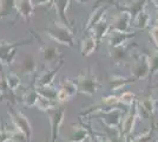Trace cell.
Here are the masks:
<instances>
[{
	"instance_id": "ffe728a7",
	"label": "cell",
	"mask_w": 158,
	"mask_h": 142,
	"mask_svg": "<svg viewBox=\"0 0 158 142\" xmlns=\"http://www.w3.org/2000/svg\"><path fill=\"white\" fill-rule=\"evenodd\" d=\"M150 23H151V17L148 12V10L144 8L132 19L131 27L136 28V30H146L151 25Z\"/></svg>"
},
{
	"instance_id": "ab89813d",
	"label": "cell",
	"mask_w": 158,
	"mask_h": 142,
	"mask_svg": "<svg viewBox=\"0 0 158 142\" xmlns=\"http://www.w3.org/2000/svg\"><path fill=\"white\" fill-rule=\"evenodd\" d=\"M148 142H158L156 139H152V140H150V141H148Z\"/></svg>"
},
{
	"instance_id": "6da1fadb",
	"label": "cell",
	"mask_w": 158,
	"mask_h": 142,
	"mask_svg": "<svg viewBox=\"0 0 158 142\" xmlns=\"http://www.w3.org/2000/svg\"><path fill=\"white\" fill-rule=\"evenodd\" d=\"M45 34L58 44L73 47L74 45V33L73 30L66 26L61 21H52L45 30Z\"/></svg>"
},
{
	"instance_id": "5bb4252c",
	"label": "cell",
	"mask_w": 158,
	"mask_h": 142,
	"mask_svg": "<svg viewBox=\"0 0 158 142\" xmlns=\"http://www.w3.org/2000/svg\"><path fill=\"white\" fill-rule=\"evenodd\" d=\"M135 37V32H119V31H110L107 34V44L110 47H118L126 44L127 41Z\"/></svg>"
},
{
	"instance_id": "7402d4cb",
	"label": "cell",
	"mask_w": 158,
	"mask_h": 142,
	"mask_svg": "<svg viewBox=\"0 0 158 142\" xmlns=\"http://www.w3.org/2000/svg\"><path fill=\"white\" fill-rule=\"evenodd\" d=\"M138 109L139 113L143 111L145 115H155V113H156V101L153 100V97L151 95H148V96H145L144 98L138 101Z\"/></svg>"
},
{
	"instance_id": "d4e9b609",
	"label": "cell",
	"mask_w": 158,
	"mask_h": 142,
	"mask_svg": "<svg viewBox=\"0 0 158 142\" xmlns=\"http://www.w3.org/2000/svg\"><path fill=\"white\" fill-rule=\"evenodd\" d=\"M39 94H38V91H37V89H35V85L34 87H31L30 89H27L26 91H25V94L23 95V103H24V105L27 107V108H33V107H35L37 105V102L39 100Z\"/></svg>"
},
{
	"instance_id": "4316f807",
	"label": "cell",
	"mask_w": 158,
	"mask_h": 142,
	"mask_svg": "<svg viewBox=\"0 0 158 142\" xmlns=\"http://www.w3.org/2000/svg\"><path fill=\"white\" fill-rule=\"evenodd\" d=\"M35 89H37L40 97L57 102V97H58V89L57 88H53L52 85H48V87H35Z\"/></svg>"
},
{
	"instance_id": "e0dca14e",
	"label": "cell",
	"mask_w": 158,
	"mask_h": 142,
	"mask_svg": "<svg viewBox=\"0 0 158 142\" xmlns=\"http://www.w3.org/2000/svg\"><path fill=\"white\" fill-rule=\"evenodd\" d=\"M90 127L86 126L85 123L80 126H73L72 133L70 137L66 140V142H85L90 139Z\"/></svg>"
},
{
	"instance_id": "60d3db41",
	"label": "cell",
	"mask_w": 158,
	"mask_h": 142,
	"mask_svg": "<svg viewBox=\"0 0 158 142\" xmlns=\"http://www.w3.org/2000/svg\"><path fill=\"white\" fill-rule=\"evenodd\" d=\"M155 88H158V84H156V85H155Z\"/></svg>"
},
{
	"instance_id": "d6a6232c",
	"label": "cell",
	"mask_w": 158,
	"mask_h": 142,
	"mask_svg": "<svg viewBox=\"0 0 158 142\" xmlns=\"http://www.w3.org/2000/svg\"><path fill=\"white\" fill-rule=\"evenodd\" d=\"M149 78H153L158 75V52L149 56Z\"/></svg>"
},
{
	"instance_id": "f35d334b",
	"label": "cell",
	"mask_w": 158,
	"mask_h": 142,
	"mask_svg": "<svg viewBox=\"0 0 158 142\" xmlns=\"http://www.w3.org/2000/svg\"><path fill=\"white\" fill-rule=\"evenodd\" d=\"M156 21L158 23V10H157V12H156Z\"/></svg>"
},
{
	"instance_id": "4fadbf2b",
	"label": "cell",
	"mask_w": 158,
	"mask_h": 142,
	"mask_svg": "<svg viewBox=\"0 0 158 142\" xmlns=\"http://www.w3.org/2000/svg\"><path fill=\"white\" fill-rule=\"evenodd\" d=\"M72 0H52V6L56 10V13L58 17V20L61 21L63 24H65L66 26H69L70 28L73 30V26L71 24V21L67 17V8L70 6Z\"/></svg>"
},
{
	"instance_id": "9a60e30c",
	"label": "cell",
	"mask_w": 158,
	"mask_h": 142,
	"mask_svg": "<svg viewBox=\"0 0 158 142\" xmlns=\"http://www.w3.org/2000/svg\"><path fill=\"white\" fill-rule=\"evenodd\" d=\"M137 82L133 77H125V76H120V75H113L109 78L107 82V90L110 93H116L120 89H123L126 85H130L132 83Z\"/></svg>"
},
{
	"instance_id": "1f68e13d",
	"label": "cell",
	"mask_w": 158,
	"mask_h": 142,
	"mask_svg": "<svg viewBox=\"0 0 158 142\" xmlns=\"http://www.w3.org/2000/svg\"><path fill=\"white\" fill-rule=\"evenodd\" d=\"M57 105H58V102L50 101V100H46V98L39 97V100H38V102H37V105H35V107L39 109V110H41V111L46 113L47 110L56 108Z\"/></svg>"
},
{
	"instance_id": "7a4b0ae2",
	"label": "cell",
	"mask_w": 158,
	"mask_h": 142,
	"mask_svg": "<svg viewBox=\"0 0 158 142\" xmlns=\"http://www.w3.org/2000/svg\"><path fill=\"white\" fill-rule=\"evenodd\" d=\"M77 85H78V93L87 95V96H94L98 91L100 83H99L97 76L94 75L91 68L83 70L77 77Z\"/></svg>"
},
{
	"instance_id": "7c38bea8",
	"label": "cell",
	"mask_w": 158,
	"mask_h": 142,
	"mask_svg": "<svg viewBox=\"0 0 158 142\" xmlns=\"http://www.w3.org/2000/svg\"><path fill=\"white\" fill-rule=\"evenodd\" d=\"M132 23V15L126 11H120L111 24V31L130 32Z\"/></svg>"
},
{
	"instance_id": "cb8c5ba5",
	"label": "cell",
	"mask_w": 158,
	"mask_h": 142,
	"mask_svg": "<svg viewBox=\"0 0 158 142\" xmlns=\"http://www.w3.org/2000/svg\"><path fill=\"white\" fill-rule=\"evenodd\" d=\"M110 31H111V24H109L107 21L103 19L99 24H97L91 30V33L97 38V41H100L102 39H104L105 37H107V34L110 33Z\"/></svg>"
},
{
	"instance_id": "52a82bcc",
	"label": "cell",
	"mask_w": 158,
	"mask_h": 142,
	"mask_svg": "<svg viewBox=\"0 0 158 142\" xmlns=\"http://www.w3.org/2000/svg\"><path fill=\"white\" fill-rule=\"evenodd\" d=\"M8 116L11 118V122L13 123V126L15 127L17 130L21 131L25 137L27 139V141H32V135H33V129L31 126V122L28 121L26 115H24L19 110H8Z\"/></svg>"
},
{
	"instance_id": "ac0fdd59",
	"label": "cell",
	"mask_w": 158,
	"mask_h": 142,
	"mask_svg": "<svg viewBox=\"0 0 158 142\" xmlns=\"http://www.w3.org/2000/svg\"><path fill=\"white\" fill-rule=\"evenodd\" d=\"M107 8H109L107 5H102V6H98L94 8V11H92V13L90 14V18H89V20L86 23L85 31L91 32V30H92L93 27L104 19V15L107 12Z\"/></svg>"
},
{
	"instance_id": "8fae6325",
	"label": "cell",
	"mask_w": 158,
	"mask_h": 142,
	"mask_svg": "<svg viewBox=\"0 0 158 142\" xmlns=\"http://www.w3.org/2000/svg\"><path fill=\"white\" fill-rule=\"evenodd\" d=\"M64 63H65V62H64V58H60L59 62H58V64L53 69L43 71V72L37 77V80L34 82V85H35V87H48V85H52L56 76L58 75L60 69L63 68Z\"/></svg>"
},
{
	"instance_id": "4dcf8cb0",
	"label": "cell",
	"mask_w": 158,
	"mask_h": 142,
	"mask_svg": "<svg viewBox=\"0 0 158 142\" xmlns=\"http://www.w3.org/2000/svg\"><path fill=\"white\" fill-rule=\"evenodd\" d=\"M155 127H156V126L152 123L145 131L132 136L135 142H148V141H150V140H152V134H153V131H155Z\"/></svg>"
},
{
	"instance_id": "8d00e7d4",
	"label": "cell",
	"mask_w": 158,
	"mask_h": 142,
	"mask_svg": "<svg viewBox=\"0 0 158 142\" xmlns=\"http://www.w3.org/2000/svg\"><path fill=\"white\" fill-rule=\"evenodd\" d=\"M77 2H79V4H86V2H89L90 0H76Z\"/></svg>"
},
{
	"instance_id": "44dd1931",
	"label": "cell",
	"mask_w": 158,
	"mask_h": 142,
	"mask_svg": "<svg viewBox=\"0 0 158 142\" xmlns=\"http://www.w3.org/2000/svg\"><path fill=\"white\" fill-rule=\"evenodd\" d=\"M146 4H148V0H127L126 2L122 4V5H125V6L120 11L129 12L132 15V19H133L142 10L146 8Z\"/></svg>"
},
{
	"instance_id": "b9f144b4",
	"label": "cell",
	"mask_w": 158,
	"mask_h": 142,
	"mask_svg": "<svg viewBox=\"0 0 158 142\" xmlns=\"http://www.w3.org/2000/svg\"><path fill=\"white\" fill-rule=\"evenodd\" d=\"M85 142H91V141H90V139H89V140H87V141H85Z\"/></svg>"
},
{
	"instance_id": "277c9868",
	"label": "cell",
	"mask_w": 158,
	"mask_h": 142,
	"mask_svg": "<svg viewBox=\"0 0 158 142\" xmlns=\"http://www.w3.org/2000/svg\"><path fill=\"white\" fill-rule=\"evenodd\" d=\"M31 41L32 39H25V41H13V43L0 41V64L12 65L17 56V49L26 44H31Z\"/></svg>"
},
{
	"instance_id": "9c48e42d",
	"label": "cell",
	"mask_w": 158,
	"mask_h": 142,
	"mask_svg": "<svg viewBox=\"0 0 158 142\" xmlns=\"http://www.w3.org/2000/svg\"><path fill=\"white\" fill-rule=\"evenodd\" d=\"M78 94V85L77 82L72 81L70 78H65L61 82L59 89H58V97H57V102L58 103H65V102L70 101L72 97H74Z\"/></svg>"
},
{
	"instance_id": "ba28073f",
	"label": "cell",
	"mask_w": 158,
	"mask_h": 142,
	"mask_svg": "<svg viewBox=\"0 0 158 142\" xmlns=\"http://www.w3.org/2000/svg\"><path fill=\"white\" fill-rule=\"evenodd\" d=\"M149 56L146 54H139L136 56L131 67V77L136 81H143L149 78Z\"/></svg>"
},
{
	"instance_id": "484cf974",
	"label": "cell",
	"mask_w": 158,
	"mask_h": 142,
	"mask_svg": "<svg viewBox=\"0 0 158 142\" xmlns=\"http://www.w3.org/2000/svg\"><path fill=\"white\" fill-rule=\"evenodd\" d=\"M21 72L25 75H33L37 72V69H38V65H37V62L33 58L32 56H26L19 65Z\"/></svg>"
},
{
	"instance_id": "8992f818",
	"label": "cell",
	"mask_w": 158,
	"mask_h": 142,
	"mask_svg": "<svg viewBox=\"0 0 158 142\" xmlns=\"http://www.w3.org/2000/svg\"><path fill=\"white\" fill-rule=\"evenodd\" d=\"M46 115L51 124V142H57L60 135V128L65 120L66 110L63 107H56L47 110Z\"/></svg>"
},
{
	"instance_id": "30bf717a",
	"label": "cell",
	"mask_w": 158,
	"mask_h": 142,
	"mask_svg": "<svg viewBox=\"0 0 158 142\" xmlns=\"http://www.w3.org/2000/svg\"><path fill=\"white\" fill-rule=\"evenodd\" d=\"M109 56L116 65H125L127 62L132 58L130 45L126 43L124 45L118 47H110V54Z\"/></svg>"
},
{
	"instance_id": "e575fe53",
	"label": "cell",
	"mask_w": 158,
	"mask_h": 142,
	"mask_svg": "<svg viewBox=\"0 0 158 142\" xmlns=\"http://www.w3.org/2000/svg\"><path fill=\"white\" fill-rule=\"evenodd\" d=\"M149 33H150V37H151L152 41H153V44H155V46L158 51V25L152 26L149 31Z\"/></svg>"
},
{
	"instance_id": "836d02e7",
	"label": "cell",
	"mask_w": 158,
	"mask_h": 142,
	"mask_svg": "<svg viewBox=\"0 0 158 142\" xmlns=\"http://www.w3.org/2000/svg\"><path fill=\"white\" fill-rule=\"evenodd\" d=\"M8 142H28L25 135L19 130H11L10 131V140Z\"/></svg>"
},
{
	"instance_id": "f1b7e54d",
	"label": "cell",
	"mask_w": 158,
	"mask_h": 142,
	"mask_svg": "<svg viewBox=\"0 0 158 142\" xmlns=\"http://www.w3.org/2000/svg\"><path fill=\"white\" fill-rule=\"evenodd\" d=\"M5 81H6L7 88L13 93L17 89H19V87L21 85V78L14 72H8L5 75Z\"/></svg>"
},
{
	"instance_id": "5b68a950",
	"label": "cell",
	"mask_w": 158,
	"mask_h": 142,
	"mask_svg": "<svg viewBox=\"0 0 158 142\" xmlns=\"http://www.w3.org/2000/svg\"><path fill=\"white\" fill-rule=\"evenodd\" d=\"M125 111H127L126 109L114 107V108L106 109V110L98 113L96 115H97L99 121L102 122L103 126H105L107 128H119Z\"/></svg>"
},
{
	"instance_id": "3957f363",
	"label": "cell",
	"mask_w": 158,
	"mask_h": 142,
	"mask_svg": "<svg viewBox=\"0 0 158 142\" xmlns=\"http://www.w3.org/2000/svg\"><path fill=\"white\" fill-rule=\"evenodd\" d=\"M140 115H139V109H138V101H136L132 103L131 105L129 107L127 111L124 114V117L120 123V136L122 139L127 137V136H131L133 130H135V126H136V122L138 120Z\"/></svg>"
},
{
	"instance_id": "2e32d148",
	"label": "cell",
	"mask_w": 158,
	"mask_h": 142,
	"mask_svg": "<svg viewBox=\"0 0 158 142\" xmlns=\"http://www.w3.org/2000/svg\"><path fill=\"white\" fill-rule=\"evenodd\" d=\"M15 11L26 23H30L33 12H34L33 0H17L15 1Z\"/></svg>"
},
{
	"instance_id": "f546056e",
	"label": "cell",
	"mask_w": 158,
	"mask_h": 142,
	"mask_svg": "<svg viewBox=\"0 0 158 142\" xmlns=\"http://www.w3.org/2000/svg\"><path fill=\"white\" fill-rule=\"evenodd\" d=\"M118 101L120 105L129 108L132 103L136 101V95L133 94L132 91H124L123 94H120L118 96Z\"/></svg>"
},
{
	"instance_id": "d590c367",
	"label": "cell",
	"mask_w": 158,
	"mask_h": 142,
	"mask_svg": "<svg viewBox=\"0 0 158 142\" xmlns=\"http://www.w3.org/2000/svg\"><path fill=\"white\" fill-rule=\"evenodd\" d=\"M122 142H135L133 140V137L131 136H127V137H124V139H122Z\"/></svg>"
},
{
	"instance_id": "74e56055",
	"label": "cell",
	"mask_w": 158,
	"mask_h": 142,
	"mask_svg": "<svg viewBox=\"0 0 158 142\" xmlns=\"http://www.w3.org/2000/svg\"><path fill=\"white\" fill-rule=\"evenodd\" d=\"M104 1H106V0H97V2H96V5H99L100 2H104Z\"/></svg>"
},
{
	"instance_id": "7bdbcfd3",
	"label": "cell",
	"mask_w": 158,
	"mask_h": 142,
	"mask_svg": "<svg viewBox=\"0 0 158 142\" xmlns=\"http://www.w3.org/2000/svg\"><path fill=\"white\" fill-rule=\"evenodd\" d=\"M156 102H157V103H158V95H157V101H156Z\"/></svg>"
},
{
	"instance_id": "603a6c76",
	"label": "cell",
	"mask_w": 158,
	"mask_h": 142,
	"mask_svg": "<svg viewBox=\"0 0 158 142\" xmlns=\"http://www.w3.org/2000/svg\"><path fill=\"white\" fill-rule=\"evenodd\" d=\"M40 52H41L43 61L45 63H52V62L58 61V57H59L58 47L51 46V45H43L40 47Z\"/></svg>"
},
{
	"instance_id": "d6986e66",
	"label": "cell",
	"mask_w": 158,
	"mask_h": 142,
	"mask_svg": "<svg viewBox=\"0 0 158 142\" xmlns=\"http://www.w3.org/2000/svg\"><path fill=\"white\" fill-rule=\"evenodd\" d=\"M97 45H98V41L97 38L90 33L87 37L80 41V51H81V56L83 57H89L97 50Z\"/></svg>"
},
{
	"instance_id": "83f0119b",
	"label": "cell",
	"mask_w": 158,
	"mask_h": 142,
	"mask_svg": "<svg viewBox=\"0 0 158 142\" xmlns=\"http://www.w3.org/2000/svg\"><path fill=\"white\" fill-rule=\"evenodd\" d=\"M17 0H0V19L7 18L15 10Z\"/></svg>"
}]
</instances>
